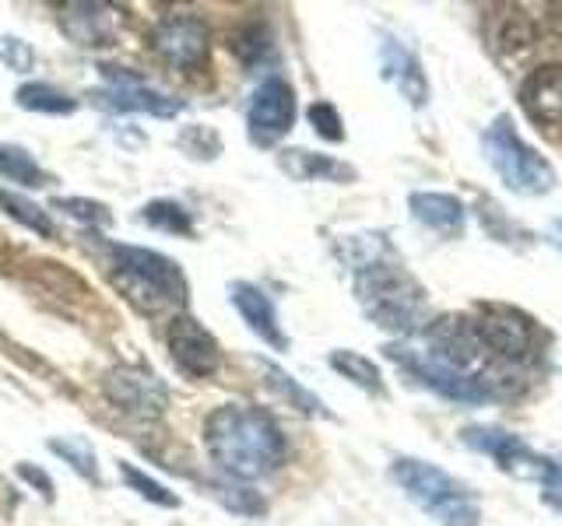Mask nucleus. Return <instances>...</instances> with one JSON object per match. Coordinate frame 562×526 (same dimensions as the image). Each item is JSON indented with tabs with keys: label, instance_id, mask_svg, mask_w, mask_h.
Masks as SVG:
<instances>
[{
	"label": "nucleus",
	"instance_id": "nucleus-1",
	"mask_svg": "<svg viewBox=\"0 0 562 526\" xmlns=\"http://www.w3.org/2000/svg\"><path fill=\"white\" fill-rule=\"evenodd\" d=\"M348 267L356 271V298L373 327L391 333L429 327V295L404 271L386 236H351Z\"/></svg>",
	"mask_w": 562,
	"mask_h": 526
},
{
	"label": "nucleus",
	"instance_id": "nucleus-2",
	"mask_svg": "<svg viewBox=\"0 0 562 526\" xmlns=\"http://www.w3.org/2000/svg\"><path fill=\"white\" fill-rule=\"evenodd\" d=\"M204 449L228 478L257 481L285 464V435L278 421L246 403H222L204 418Z\"/></svg>",
	"mask_w": 562,
	"mask_h": 526
},
{
	"label": "nucleus",
	"instance_id": "nucleus-3",
	"mask_svg": "<svg viewBox=\"0 0 562 526\" xmlns=\"http://www.w3.org/2000/svg\"><path fill=\"white\" fill-rule=\"evenodd\" d=\"M105 274H110L113 288L145 316H180V309L187 306L190 288L180 263L145 250V245H110L105 250Z\"/></svg>",
	"mask_w": 562,
	"mask_h": 526
},
{
	"label": "nucleus",
	"instance_id": "nucleus-4",
	"mask_svg": "<svg viewBox=\"0 0 562 526\" xmlns=\"http://www.w3.org/2000/svg\"><path fill=\"white\" fill-rule=\"evenodd\" d=\"M391 478L397 488L408 495L422 513L436 519L439 526H479L482 523V505L479 495L450 478L447 470L432 467L429 460H418V456H397L391 464Z\"/></svg>",
	"mask_w": 562,
	"mask_h": 526
},
{
	"label": "nucleus",
	"instance_id": "nucleus-5",
	"mask_svg": "<svg viewBox=\"0 0 562 526\" xmlns=\"http://www.w3.org/2000/svg\"><path fill=\"white\" fill-rule=\"evenodd\" d=\"M482 155L488 169L503 180V186L520 193V197H541L555 186L552 162L527 145L509 116H496L488 123V130L482 134Z\"/></svg>",
	"mask_w": 562,
	"mask_h": 526
},
{
	"label": "nucleus",
	"instance_id": "nucleus-6",
	"mask_svg": "<svg viewBox=\"0 0 562 526\" xmlns=\"http://www.w3.org/2000/svg\"><path fill=\"white\" fill-rule=\"evenodd\" d=\"M461 443L474 453L488 456L503 473H509V478H517V481H544L555 464L549 456H541L538 449L527 446L520 435L496 428V425H468L461 432Z\"/></svg>",
	"mask_w": 562,
	"mask_h": 526
},
{
	"label": "nucleus",
	"instance_id": "nucleus-7",
	"mask_svg": "<svg viewBox=\"0 0 562 526\" xmlns=\"http://www.w3.org/2000/svg\"><path fill=\"white\" fill-rule=\"evenodd\" d=\"M386 358H391L401 373H408L418 386L439 393L443 400H457V403H485L492 397V390L485 386L482 376H461L450 373L439 362H432L426 351L408 347V344H386Z\"/></svg>",
	"mask_w": 562,
	"mask_h": 526
},
{
	"label": "nucleus",
	"instance_id": "nucleus-8",
	"mask_svg": "<svg viewBox=\"0 0 562 526\" xmlns=\"http://www.w3.org/2000/svg\"><path fill=\"white\" fill-rule=\"evenodd\" d=\"M474 330H479L488 355H496L503 362H531L538 351L535 320L514 306H492V302L479 306Z\"/></svg>",
	"mask_w": 562,
	"mask_h": 526
},
{
	"label": "nucleus",
	"instance_id": "nucleus-9",
	"mask_svg": "<svg viewBox=\"0 0 562 526\" xmlns=\"http://www.w3.org/2000/svg\"><path fill=\"white\" fill-rule=\"evenodd\" d=\"M426 355L443 368H450V373L471 376L488 351L479 338V330H474L471 316L447 312V316L429 320V327H426Z\"/></svg>",
	"mask_w": 562,
	"mask_h": 526
},
{
	"label": "nucleus",
	"instance_id": "nucleus-10",
	"mask_svg": "<svg viewBox=\"0 0 562 526\" xmlns=\"http://www.w3.org/2000/svg\"><path fill=\"white\" fill-rule=\"evenodd\" d=\"M151 49L172 70H201L207 64L211 32L198 14H169L151 28Z\"/></svg>",
	"mask_w": 562,
	"mask_h": 526
},
{
	"label": "nucleus",
	"instance_id": "nucleus-11",
	"mask_svg": "<svg viewBox=\"0 0 562 526\" xmlns=\"http://www.w3.org/2000/svg\"><path fill=\"white\" fill-rule=\"evenodd\" d=\"M295 127V92L285 78H268L246 110V134L257 148H274Z\"/></svg>",
	"mask_w": 562,
	"mask_h": 526
},
{
	"label": "nucleus",
	"instance_id": "nucleus-12",
	"mask_svg": "<svg viewBox=\"0 0 562 526\" xmlns=\"http://www.w3.org/2000/svg\"><path fill=\"white\" fill-rule=\"evenodd\" d=\"M166 347H169L172 365L190 379H207L222 368V347L215 341V333L204 330V323H198L187 312L169 320Z\"/></svg>",
	"mask_w": 562,
	"mask_h": 526
},
{
	"label": "nucleus",
	"instance_id": "nucleus-13",
	"mask_svg": "<svg viewBox=\"0 0 562 526\" xmlns=\"http://www.w3.org/2000/svg\"><path fill=\"white\" fill-rule=\"evenodd\" d=\"M105 397L116 411L134 414V418H158L169 408V390L166 382L158 379L148 368H134V365H120L113 368L102 382Z\"/></svg>",
	"mask_w": 562,
	"mask_h": 526
},
{
	"label": "nucleus",
	"instance_id": "nucleus-14",
	"mask_svg": "<svg viewBox=\"0 0 562 526\" xmlns=\"http://www.w3.org/2000/svg\"><path fill=\"white\" fill-rule=\"evenodd\" d=\"M520 105L524 116L538 130L562 127V64H541L520 81Z\"/></svg>",
	"mask_w": 562,
	"mask_h": 526
},
{
	"label": "nucleus",
	"instance_id": "nucleus-15",
	"mask_svg": "<svg viewBox=\"0 0 562 526\" xmlns=\"http://www.w3.org/2000/svg\"><path fill=\"white\" fill-rule=\"evenodd\" d=\"M60 28L70 43L85 49L113 46L116 43V11L99 0H70L60 8Z\"/></svg>",
	"mask_w": 562,
	"mask_h": 526
},
{
	"label": "nucleus",
	"instance_id": "nucleus-16",
	"mask_svg": "<svg viewBox=\"0 0 562 526\" xmlns=\"http://www.w3.org/2000/svg\"><path fill=\"white\" fill-rule=\"evenodd\" d=\"M228 302L236 306L243 323L250 327L263 344H271L274 351L289 347L285 330H281V323H278V309L263 288L250 285V281H233V285H228Z\"/></svg>",
	"mask_w": 562,
	"mask_h": 526
},
{
	"label": "nucleus",
	"instance_id": "nucleus-17",
	"mask_svg": "<svg viewBox=\"0 0 562 526\" xmlns=\"http://www.w3.org/2000/svg\"><path fill=\"white\" fill-rule=\"evenodd\" d=\"M88 102H92L95 110H105V113H151V116H162V119H172V116L183 113L180 99L155 92V88H148V84L95 88V92H88Z\"/></svg>",
	"mask_w": 562,
	"mask_h": 526
},
{
	"label": "nucleus",
	"instance_id": "nucleus-18",
	"mask_svg": "<svg viewBox=\"0 0 562 526\" xmlns=\"http://www.w3.org/2000/svg\"><path fill=\"white\" fill-rule=\"evenodd\" d=\"M408 210L418 225H426L429 232L443 239H461L468 228V207L453 197V193H432L418 190L408 197Z\"/></svg>",
	"mask_w": 562,
	"mask_h": 526
},
{
	"label": "nucleus",
	"instance_id": "nucleus-19",
	"mask_svg": "<svg viewBox=\"0 0 562 526\" xmlns=\"http://www.w3.org/2000/svg\"><path fill=\"white\" fill-rule=\"evenodd\" d=\"M278 165L285 175L299 183H356V169L348 162H338V158L330 155H316V151H306V148H289L278 155Z\"/></svg>",
	"mask_w": 562,
	"mask_h": 526
},
{
	"label": "nucleus",
	"instance_id": "nucleus-20",
	"mask_svg": "<svg viewBox=\"0 0 562 526\" xmlns=\"http://www.w3.org/2000/svg\"><path fill=\"white\" fill-rule=\"evenodd\" d=\"M383 78H391L401 88V95L408 99L415 110H422V105L429 102L426 70H422L415 53H408V49L397 46V43H386L383 46Z\"/></svg>",
	"mask_w": 562,
	"mask_h": 526
},
{
	"label": "nucleus",
	"instance_id": "nucleus-21",
	"mask_svg": "<svg viewBox=\"0 0 562 526\" xmlns=\"http://www.w3.org/2000/svg\"><path fill=\"white\" fill-rule=\"evenodd\" d=\"M260 373H263V382H268V390L278 393L281 400L289 403V408L303 411V414H313V418H327L324 400L316 397V393H310L299 379H292L285 368H278L271 362H260Z\"/></svg>",
	"mask_w": 562,
	"mask_h": 526
},
{
	"label": "nucleus",
	"instance_id": "nucleus-22",
	"mask_svg": "<svg viewBox=\"0 0 562 526\" xmlns=\"http://www.w3.org/2000/svg\"><path fill=\"white\" fill-rule=\"evenodd\" d=\"M0 175L25 190L49 186V172L35 162V155H29L22 145H8V140H0Z\"/></svg>",
	"mask_w": 562,
	"mask_h": 526
},
{
	"label": "nucleus",
	"instance_id": "nucleus-23",
	"mask_svg": "<svg viewBox=\"0 0 562 526\" xmlns=\"http://www.w3.org/2000/svg\"><path fill=\"white\" fill-rule=\"evenodd\" d=\"M330 368L338 376H345L348 382H356L359 390L366 393H373V397H383L386 393V386H383V376H380V368L373 358H366L359 355V351H348V347H338V351H330Z\"/></svg>",
	"mask_w": 562,
	"mask_h": 526
},
{
	"label": "nucleus",
	"instance_id": "nucleus-24",
	"mask_svg": "<svg viewBox=\"0 0 562 526\" xmlns=\"http://www.w3.org/2000/svg\"><path fill=\"white\" fill-rule=\"evenodd\" d=\"M14 102L29 113H46V116H70L78 110V99H70L60 88H53L46 81H25L14 92Z\"/></svg>",
	"mask_w": 562,
	"mask_h": 526
},
{
	"label": "nucleus",
	"instance_id": "nucleus-25",
	"mask_svg": "<svg viewBox=\"0 0 562 526\" xmlns=\"http://www.w3.org/2000/svg\"><path fill=\"white\" fill-rule=\"evenodd\" d=\"M0 210H4L8 218H14L18 225H25L29 232H35L40 239H53V236H57V228H53V221H49L46 210H43L40 204H35V201L22 197V193L0 190Z\"/></svg>",
	"mask_w": 562,
	"mask_h": 526
},
{
	"label": "nucleus",
	"instance_id": "nucleus-26",
	"mask_svg": "<svg viewBox=\"0 0 562 526\" xmlns=\"http://www.w3.org/2000/svg\"><path fill=\"white\" fill-rule=\"evenodd\" d=\"M140 221L148 228H158V232H169V236H193V218L183 204L176 201H151L140 207Z\"/></svg>",
	"mask_w": 562,
	"mask_h": 526
},
{
	"label": "nucleus",
	"instance_id": "nucleus-27",
	"mask_svg": "<svg viewBox=\"0 0 562 526\" xmlns=\"http://www.w3.org/2000/svg\"><path fill=\"white\" fill-rule=\"evenodd\" d=\"M49 453H57L64 464H70V470H78L85 481L99 484V460L95 449L88 438L81 435H64V438H49Z\"/></svg>",
	"mask_w": 562,
	"mask_h": 526
},
{
	"label": "nucleus",
	"instance_id": "nucleus-28",
	"mask_svg": "<svg viewBox=\"0 0 562 526\" xmlns=\"http://www.w3.org/2000/svg\"><path fill=\"white\" fill-rule=\"evenodd\" d=\"M120 478L127 481L131 491H137V495L145 499V502H151V505H162V508H176V505H180V499H176L162 481L148 478L145 470H137V467L127 464V460H120Z\"/></svg>",
	"mask_w": 562,
	"mask_h": 526
},
{
	"label": "nucleus",
	"instance_id": "nucleus-29",
	"mask_svg": "<svg viewBox=\"0 0 562 526\" xmlns=\"http://www.w3.org/2000/svg\"><path fill=\"white\" fill-rule=\"evenodd\" d=\"M49 207H53V210H64L67 218H75V221H81V225H92V228L113 225L110 207L99 204V201H88V197H53Z\"/></svg>",
	"mask_w": 562,
	"mask_h": 526
},
{
	"label": "nucleus",
	"instance_id": "nucleus-30",
	"mask_svg": "<svg viewBox=\"0 0 562 526\" xmlns=\"http://www.w3.org/2000/svg\"><path fill=\"white\" fill-rule=\"evenodd\" d=\"M306 119H310V127L316 130V137L327 140V145H341V140H345V119L330 102H313L306 110Z\"/></svg>",
	"mask_w": 562,
	"mask_h": 526
},
{
	"label": "nucleus",
	"instance_id": "nucleus-31",
	"mask_svg": "<svg viewBox=\"0 0 562 526\" xmlns=\"http://www.w3.org/2000/svg\"><path fill=\"white\" fill-rule=\"evenodd\" d=\"M176 145H180L190 158H218L222 137L211 127H187L180 137H176Z\"/></svg>",
	"mask_w": 562,
	"mask_h": 526
},
{
	"label": "nucleus",
	"instance_id": "nucleus-32",
	"mask_svg": "<svg viewBox=\"0 0 562 526\" xmlns=\"http://www.w3.org/2000/svg\"><path fill=\"white\" fill-rule=\"evenodd\" d=\"M215 499L225 505V508H233V513H243V516H260L263 508V499L257 495V491L250 488H233V484H218L215 488Z\"/></svg>",
	"mask_w": 562,
	"mask_h": 526
},
{
	"label": "nucleus",
	"instance_id": "nucleus-33",
	"mask_svg": "<svg viewBox=\"0 0 562 526\" xmlns=\"http://www.w3.org/2000/svg\"><path fill=\"white\" fill-rule=\"evenodd\" d=\"M0 60L8 64V70H18V75H29L35 67V53L25 39H18V35H4L0 39Z\"/></svg>",
	"mask_w": 562,
	"mask_h": 526
},
{
	"label": "nucleus",
	"instance_id": "nucleus-34",
	"mask_svg": "<svg viewBox=\"0 0 562 526\" xmlns=\"http://www.w3.org/2000/svg\"><path fill=\"white\" fill-rule=\"evenodd\" d=\"M541 502L549 505L555 516H562V464H552L549 478L541 481Z\"/></svg>",
	"mask_w": 562,
	"mask_h": 526
},
{
	"label": "nucleus",
	"instance_id": "nucleus-35",
	"mask_svg": "<svg viewBox=\"0 0 562 526\" xmlns=\"http://www.w3.org/2000/svg\"><path fill=\"white\" fill-rule=\"evenodd\" d=\"M18 478L29 481L32 488H40V491H43V499H53V481H49V473H46V470L32 467V464H18Z\"/></svg>",
	"mask_w": 562,
	"mask_h": 526
}]
</instances>
